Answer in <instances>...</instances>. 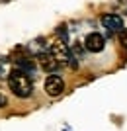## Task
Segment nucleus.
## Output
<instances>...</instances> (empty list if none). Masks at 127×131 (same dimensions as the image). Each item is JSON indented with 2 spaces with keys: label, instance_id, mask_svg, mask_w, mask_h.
<instances>
[{
  "label": "nucleus",
  "instance_id": "7",
  "mask_svg": "<svg viewBox=\"0 0 127 131\" xmlns=\"http://www.w3.org/2000/svg\"><path fill=\"white\" fill-rule=\"evenodd\" d=\"M119 43H121L123 47H127V29H123V31L119 33Z\"/></svg>",
  "mask_w": 127,
  "mask_h": 131
},
{
  "label": "nucleus",
  "instance_id": "2",
  "mask_svg": "<svg viewBox=\"0 0 127 131\" xmlns=\"http://www.w3.org/2000/svg\"><path fill=\"white\" fill-rule=\"evenodd\" d=\"M49 53L53 55V59L59 63V65H74V61H72L71 53H68V47H66L65 39H55L53 43H51V49Z\"/></svg>",
  "mask_w": 127,
  "mask_h": 131
},
{
  "label": "nucleus",
  "instance_id": "3",
  "mask_svg": "<svg viewBox=\"0 0 127 131\" xmlns=\"http://www.w3.org/2000/svg\"><path fill=\"white\" fill-rule=\"evenodd\" d=\"M63 90H65V80L61 77H57V74L47 77V80H45V92H47V96L57 98V96L63 94Z\"/></svg>",
  "mask_w": 127,
  "mask_h": 131
},
{
  "label": "nucleus",
  "instance_id": "5",
  "mask_svg": "<svg viewBox=\"0 0 127 131\" xmlns=\"http://www.w3.org/2000/svg\"><path fill=\"white\" fill-rule=\"evenodd\" d=\"M102 26L110 33H121L123 31V18L119 14H106V16H102Z\"/></svg>",
  "mask_w": 127,
  "mask_h": 131
},
{
  "label": "nucleus",
  "instance_id": "4",
  "mask_svg": "<svg viewBox=\"0 0 127 131\" xmlns=\"http://www.w3.org/2000/svg\"><path fill=\"white\" fill-rule=\"evenodd\" d=\"M84 47H86V51H90V53H100V51H104V47H106L104 35L98 33V31L88 33L86 39H84Z\"/></svg>",
  "mask_w": 127,
  "mask_h": 131
},
{
  "label": "nucleus",
  "instance_id": "6",
  "mask_svg": "<svg viewBox=\"0 0 127 131\" xmlns=\"http://www.w3.org/2000/svg\"><path fill=\"white\" fill-rule=\"evenodd\" d=\"M37 63H39V67H41L45 72H53V71H57V67H59V63L53 59V55H51L49 51L39 53L37 55Z\"/></svg>",
  "mask_w": 127,
  "mask_h": 131
},
{
  "label": "nucleus",
  "instance_id": "1",
  "mask_svg": "<svg viewBox=\"0 0 127 131\" xmlns=\"http://www.w3.org/2000/svg\"><path fill=\"white\" fill-rule=\"evenodd\" d=\"M8 86H10L12 94L18 98H29L33 92V84L29 80L28 72L24 71H12L8 77Z\"/></svg>",
  "mask_w": 127,
  "mask_h": 131
},
{
  "label": "nucleus",
  "instance_id": "8",
  "mask_svg": "<svg viewBox=\"0 0 127 131\" xmlns=\"http://www.w3.org/2000/svg\"><path fill=\"white\" fill-rule=\"evenodd\" d=\"M2 106H6V98L4 96H0V108H2Z\"/></svg>",
  "mask_w": 127,
  "mask_h": 131
}]
</instances>
